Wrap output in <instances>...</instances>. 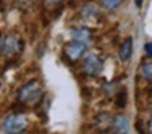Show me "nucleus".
Segmentation results:
<instances>
[{"mask_svg":"<svg viewBox=\"0 0 152 134\" xmlns=\"http://www.w3.org/2000/svg\"><path fill=\"white\" fill-rule=\"evenodd\" d=\"M44 2H46L48 5H57V3H61L62 0H44Z\"/></svg>","mask_w":152,"mask_h":134,"instance_id":"obj_13","label":"nucleus"},{"mask_svg":"<svg viewBox=\"0 0 152 134\" xmlns=\"http://www.w3.org/2000/svg\"><path fill=\"white\" fill-rule=\"evenodd\" d=\"M28 126V121L23 114H18V113H13V114H8L7 118L4 119L2 123V131L4 133H10V134H15V133H23Z\"/></svg>","mask_w":152,"mask_h":134,"instance_id":"obj_2","label":"nucleus"},{"mask_svg":"<svg viewBox=\"0 0 152 134\" xmlns=\"http://www.w3.org/2000/svg\"><path fill=\"white\" fill-rule=\"evenodd\" d=\"M141 75L147 80H152V62H145L141 65Z\"/></svg>","mask_w":152,"mask_h":134,"instance_id":"obj_8","label":"nucleus"},{"mask_svg":"<svg viewBox=\"0 0 152 134\" xmlns=\"http://www.w3.org/2000/svg\"><path fill=\"white\" fill-rule=\"evenodd\" d=\"M20 41H18L17 36L10 34L7 39L4 41V44H2V51H4V54H13V52H18L20 51Z\"/></svg>","mask_w":152,"mask_h":134,"instance_id":"obj_5","label":"nucleus"},{"mask_svg":"<svg viewBox=\"0 0 152 134\" xmlns=\"http://www.w3.org/2000/svg\"><path fill=\"white\" fill-rule=\"evenodd\" d=\"M85 49H87L85 42L79 41V39H74L72 42L66 44V48H64V54L67 56V59H69V61H77V59H80L83 56Z\"/></svg>","mask_w":152,"mask_h":134,"instance_id":"obj_4","label":"nucleus"},{"mask_svg":"<svg viewBox=\"0 0 152 134\" xmlns=\"http://www.w3.org/2000/svg\"><path fill=\"white\" fill-rule=\"evenodd\" d=\"M128 124H129L128 118H126L124 114H118V116L113 118L111 127H113L115 133H126V131H128Z\"/></svg>","mask_w":152,"mask_h":134,"instance_id":"obj_6","label":"nucleus"},{"mask_svg":"<svg viewBox=\"0 0 152 134\" xmlns=\"http://www.w3.org/2000/svg\"><path fill=\"white\" fill-rule=\"evenodd\" d=\"M132 54V39L131 38H126L123 41L121 48H119V59L121 61H128Z\"/></svg>","mask_w":152,"mask_h":134,"instance_id":"obj_7","label":"nucleus"},{"mask_svg":"<svg viewBox=\"0 0 152 134\" xmlns=\"http://www.w3.org/2000/svg\"><path fill=\"white\" fill-rule=\"evenodd\" d=\"M136 2V7H141L142 5V2H144V0H134Z\"/></svg>","mask_w":152,"mask_h":134,"instance_id":"obj_14","label":"nucleus"},{"mask_svg":"<svg viewBox=\"0 0 152 134\" xmlns=\"http://www.w3.org/2000/svg\"><path fill=\"white\" fill-rule=\"evenodd\" d=\"M126 92H119V95L116 97V106L118 108H124L126 106Z\"/></svg>","mask_w":152,"mask_h":134,"instance_id":"obj_11","label":"nucleus"},{"mask_svg":"<svg viewBox=\"0 0 152 134\" xmlns=\"http://www.w3.org/2000/svg\"><path fill=\"white\" fill-rule=\"evenodd\" d=\"M103 67V61L96 54H87L83 57V70L88 75H98Z\"/></svg>","mask_w":152,"mask_h":134,"instance_id":"obj_3","label":"nucleus"},{"mask_svg":"<svg viewBox=\"0 0 152 134\" xmlns=\"http://www.w3.org/2000/svg\"><path fill=\"white\" fill-rule=\"evenodd\" d=\"M144 49H145V52H147L149 56H152V42H147V44L144 46Z\"/></svg>","mask_w":152,"mask_h":134,"instance_id":"obj_12","label":"nucleus"},{"mask_svg":"<svg viewBox=\"0 0 152 134\" xmlns=\"http://www.w3.org/2000/svg\"><path fill=\"white\" fill-rule=\"evenodd\" d=\"M43 97V87L38 80H31L25 83L18 92V100L25 105H34Z\"/></svg>","mask_w":152,"mask_h":134,"instance_id":"obj_1","label":"nucleus"},{"mask_svg":"<svg viewBox=\"0 0 152 134\" xmlns=\"http://www.w3.org/2000/svg\"><path fill=\"white\" fill-rule=\"evenodd\" d=\"M100 2H102V5L105 7V8L113 10V8H116V7H119V5H121V2H123V0H100Z\"/></svg>","mask_w":152,"mask_h":134,"instance_id":"obj_9","label":"nucleus"},{"mask_svg":"<svg viewBox=\"0 0 152 134\" xmlns=\"http://www.w3.org/2000/svg\"><path fill=\"white\" fill-rule=\"evenodd\" d=\"M72 34H74V38L79 39V41H80V38H83V39H88L90 38V34H88V31H87V29H75Z\"/></svg>","mask_w":152,"mask_h":134,"instance_id":"obj_10","label":"nucleus"},{"mask_svg":"<svg viewBox=\"0 0 152 134\" xmlns=\"http://www.w3.org/2000/svg\"><path fill=\"white\" fill-rule=\"evenodd\" d=\"M151 131H152V121H151Z\"/></svg>","mask_w":152,"mask_h":134,"instance_id":"obj_15","label":"nucleus"}]
</instances>
